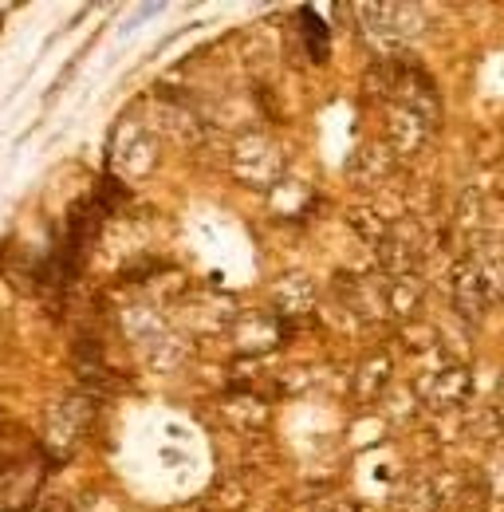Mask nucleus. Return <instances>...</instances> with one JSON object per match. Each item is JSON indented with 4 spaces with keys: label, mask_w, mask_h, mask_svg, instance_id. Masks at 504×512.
<instances>
[{
    "label": "nucleus",
    "mask_w": 504,
    "mask_h": 512,
    "mask_svg": "<svg viewBox=\"0 0 504 512\" xmlns=\"http://www.w3.org/2000/svg\"><path fill=\"white\" fill-rule=\"evenodd\" d=\"M300 20H304V36H308V48H312V60H323L327 56V28L315 20L312 8H304L300 12Z\"/></svg>",
    "instance_id": "obj_1"
}]
</instances>
